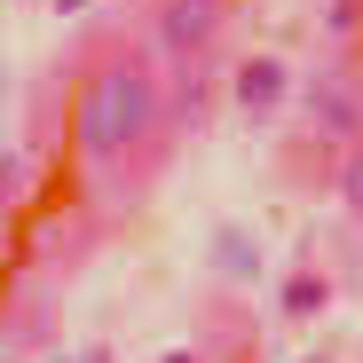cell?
Listing matches in <instances>:
<instances>
[{"label":"cell","mask_w":363,"mask_h":363,"mask_svg":"<svg viewBox=\"0 0 363 363\" xmlns=\"http://www.w3.org/2000/svg\"><path fill=\"white\" fill-rule=\"evenodd\" d=\"M221 24H229V0H158V16H150V55L174 64V72H190V64L213 55Z\"/></svg>","instance_id":"cell-2"},{"label":"cell","mask_w":363,"mask_h":363,"mask_svg":"<svg viewBox=\"0 0 363 363\" xmlns=\"http://www.w3.org/2000/svg\"><path fill=\"white\" fill-rule=\"evenodd\" d=\"M277 103H284V64L277 55H253L237 72V111H277Z\"/></svg>","instance_id":"cell-3"},{"label":"cell","mask_w":363,"mask_h":363,"mask_svg":"<svg viewBox=\"0 0 363 363\" xmlns=\"http://www.w3.org/2000/svg\"><path fill=\"white\" fill-rule=\"evenodd\" d=\"M55 9H64V16H72V9H87V0H55Z\"/></svg>","instance_id":"cell-8"},{"label":"cell","mask_w":363,"mask_h":363,"mask_svg":"<svg viewBox=\"0 0 363 363\" xmlns=\"http://www.w3.org/2000/svg\"><path fill=\"white\" fill-rule=\"evenodd\" d=\"M284 308H292V316H316V308H324V277H308V269H300V277L284 284Z\"/></svg>","instance_id":"cell-4"},{"label":"cell","mask_w":363,"mask_h":363,"mask_svg":"<svg viewBox=\"0 0 363 363\" xmlns=\"http://www.w3.org/2000/svg\"><path fill=\"white\" fill-rule=\"evenodd\" d=\"M166 127V79L143 48H111L87 64L79 103H72V150L87 166H118L135 158L150 135Z\"/></svg>","instance_id":"cell-1"},{"label":"cell","mask_w":363,"mask_h":363,"mask_svg":"<svg viewBox=\"0 0 363 363\" xmlns=\"http://www.w3.org/2000/svg\"><path fill=\"white\" fill-rule=\"evenodd\" d=\"M158 363H198V355H158Z\"/></svg>","instance_id":"cell-9"},{"label":"cell","mask_w":363,"mask_h":363,"mask_svg":"<svg viewBox=\"0 0 363 363\" xmlns=\"http://www.w3.org/2000/svg\"><path fill=\"white\" fill-rule=\"evenodd\" d=\"M340 198L363 213V143H355V150H347V166H340Z\"/></svg>","instance_id":"cell-6"},{"label":"cell","mask_w":363,"mask_h":363,"mask_svg":"<svg viewBox=\"0 0 363 363\" xmlns=\"http://www.w3.org/2000/svg\"><path fill=\"white\" fill-rule=\"evenodd\" d=\"M72 363H103V355H72Z\"/></svg>","instance_id":"cell-10"},{"label":"cell","mask_w":363,"mask_h":363,"mask_svg":"<svg viewBox=\"0 0 363 363\" xmlns=\"http://www.w3.org/2000/svg\"><path fill=\"white\" fill-rule=\"evenodd\" d=\"M308 363H324V355H308Z\"/></svg>","instance_id":"cell-11"},{"label":"cell","mask_w":363,"mask_h":363,"mask_svg":"<svg viewBox=\"0 0 363 363\" xmlns=\"http://www.w3.org/2000/svg\"><path fill=\"white\" fill-rule=\"evenodd\" d=\"M316 118H324V127H355V103L324 87V95H316Z\"/></svg>","instance_id":"cell-7"},{"label":"cell","mask_w":363,"mask_h":363,"mask_svg":"<svg viewBox=\"0 0 363 363\" xmlns=\"http://www.w3.org/2000/svg\"><path fill=\"white\" fill-rule=\"evenodd\" d=\"M24 182H32V166H24V158L9 150V158H0V213H9V206L24 198Z\"/></svg>","instance_id":"cell-5"}]
</instances>
